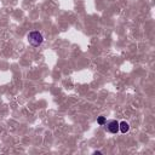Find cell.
I'll use <instances>...</instances> for the list:
<instances>
[{
    "label": "cell",
    "instance_id": "obj_1",
    "mask_svg": "<svg viewBox=\"0 0 155 155\" xmlns=\"http://www.w3.org/2000/svg\"><path fill=\"white\" fill-rule=\"evenodd\" d=\"M27 40H28V42H29L31 46L38 47V46H40V45L42 44L44 36H42V34H41L40 31L34 30V31H30V33L27 35Z\"/></svg>",
    "mask_w": 155,
    "mask_h": 155
},
{
    "label": "cell",
    "instance_id": "obj_2",
    "mask_svg": "<svg viewBox=\"0 0 155 155\" xmlns=\"http://www.w3.org/2000/svg\"><path fill=\"white\" fill-rule=\"evenodd\" d=\"M105 130L109 133H117L119 132V122L116 120H110V121H105Z\"/></svg>",
    "mask_w": 155,
    "mask_h": 155
},
{
    "label": "cell",
    "instance_id": "obj_3",
    "mask_svg": "<svg viewBox=\"0 0 155 155\" xmlns=\"http://www.w3.org/2000/svg\"><path fill=\"white\" fill-rule=\"evenodd\" d=\"M128 130H130L128 122H126V121L119 122V131H120L121 133H126V132H128Z\"/></svg>",
    "mask_w": 155,
    "mask_h": 155
},
{
    "label": "cell",
    "instance_id": "obj_4",
    "mask_svg": "<svg viewBox=\"0 0 155 155\" xmlns=\"http://www.w3.org/2000/svg\"><path fill=\"white\" fill-rule=\"evenodd\" d=\"M105 121H107L105 116H99V117L97 119V122H98V125H101V126H103V125L105 124Z\"/></svg>",
    "mask_w": 155,
    "mask_h": 155
}]
</instances>
